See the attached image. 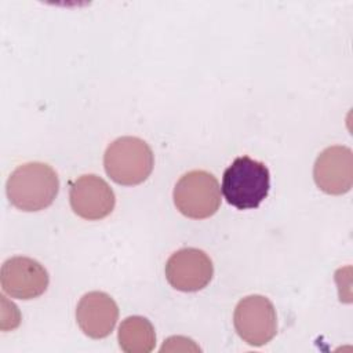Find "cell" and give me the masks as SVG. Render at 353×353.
Here are the masks:
<instances>
[{
    "instance_id": "cell-5",
    "label": "cell",
    "mask_w": 353,
    "mask_h": 353,
    "mask_svg": "<svg viewBox=\"0 0 353 353\" xmlns=\"http://www.w3.org/2000/svg\"><path fill=\"white\" fill-rule=\"evenodd\" d=\"M234 330L251 346H263L277 332V316L273 303L262 295L243 298L233 314Z\"/></svg>"
},
{
    "instance_id": "cell-3",
    "label": "cell",
    "mask_w": 353,
    "mask_h": 353,
    "mask_svg": "<svg viewBox=\"0 0 353 353\" xmlns=\"http://www.w3.org/2000/svg\"><path fill=\"white\" fill-rule=\"evenodd\" d=\"M154 157L150 146L137 137H121L113 141L103 154L106 174L119 185L132 186L148 179Z\"/></svg>"
},
{
    "instance_id": "cell-2",
    "label": "cell",
    "mask_w": 353,
    "mask_h": 353,
    "mask_svg": "<svg viewBox=\"0 0 353 353\" xmlns=\"http://www.w3.org/2000/svg\"><path fill=\"white\" fill-rule=\"evenodd\" d=\"M270 189L268 167L248 156L236 157L225 170L221 192L225 200L237 210L256 208Z\"/></svg>"
},
{
    "instance_id": "cell-6",
    "label": "cell",
    "mask_w": 353,
    "mask_h": 353,
    "mask_svg": "<svg viewBox=\"0 0 353 353\" xmlns=\"http://www.w3.org/2000/svg\"><path fill=\"white\" fill-rule=\"evenodd\" d=\"M1 288L11 298L33 299L46 292L50 277L46 268L33 258L12 256L1 265Z\"/></svg>"
},
{
    "instance_id": "cell-1",
    "label": "cell",
    "mask_w": 353,
    "mask_h": 353,
    "mask_svg": "<svg viewBox=\"0 0 353 353\" xmlns=\"http://www.w3.org/2000/svg\"><path fill=\"white\" fill-rule=\"evenodd\" d=\"M7 197L18 210L33 212L47 208L59 190L54 168L46 163L30 161L18 165L7 179Z\"/></svg>"
},
{
    "instance_id": "cell-8",
    "label": "cell",
    "mask_w": 353,
    "mask_h": 353,
    "mask_svg": "<svg viewBox=\"0 0 353 353\" xmlns=\"http://www.w3.org/2000/svg\"><path fill=\"white\" fill-rule=\"evenodd\" d=\"M69 199L73 212L88 221L108 216L116 204L112 188L105 179L94 174L79 176L70 186Z\"/></svg>"
},
{
    "instance_id": "cell-4",
    "label": "cell",
    "mask_w": 353,
    "mask_h": 353,
    "mask_svg": "<svg viewBox=\"0 0 353 353\" xmlns=\"http://www.w3.org/2000/svg\"><path fill=\"white\" fill-rule=\"evenodd\" d=\"M176 210L192 219L212 216L221 205V188L216 178L204 170H193L179 178L174 188Z\"/></svg>"
},
{
    "instance_id": "cell-11",
    "label": "cell",
    "mask_w": 353,
    "mask_h": 353,
    "mask_svg": "<svg viewBox=\"0 0 353 353\" xmlns=\"http://www.w3.org/2000/svg\"><path fill=\"white\" fill-rule=\"evenodd\" d=\"M117 339L125 353H149L156 345L154 327L146 317L130 316L121 321Z\"/></svg>"
},
{
    "instance_id": "cell-10",
    "label": "cell",
    "mask_w": 353,
    "mask_h": 353,
    "mask_svg": "<svg viewBox=\"0 0 353 353\" xmlns=\"http://www.w3.org/2000/svg\"><path fill=\"white\" fill-rule=\"evenodd\" d=\"M117 319V303L102 291H91L83 295L76 307V321L80 330L92 339L108 336L113 331Z\"/></svg>"
},
{
    "instance_id": "cell-9",
    "label": "cell",
    "mask_w": 353,
    "mask_h": 353,
    "mask_svg": "<svg viewBox=\"0 0 353 353\" xmlns=\"http://www.w3.org/2000/svg\"><path fill=\"white\" fill-rule=\"evenodd\" d=\"M313 178L327 194H343L353 185V153L347 146H330L316 159Z\"/></svg>"
},
{
    "instance_id": "cell-7",
    "label": "cell",
    "mask_w": 353,
    "mask_h": 353,
    "mask_svg": "<svg viewBox=\"0 0 353 353\" xmlns=\"http://www.w3.org/2000/svg\"><path fill=\"white\" fill-rule=\"evenodd\" d=\"M167 281L178 291L194 292L207 287L214 274L210 256L199 248H182L165 263Z\"/></svg>"
}]
</instances>
